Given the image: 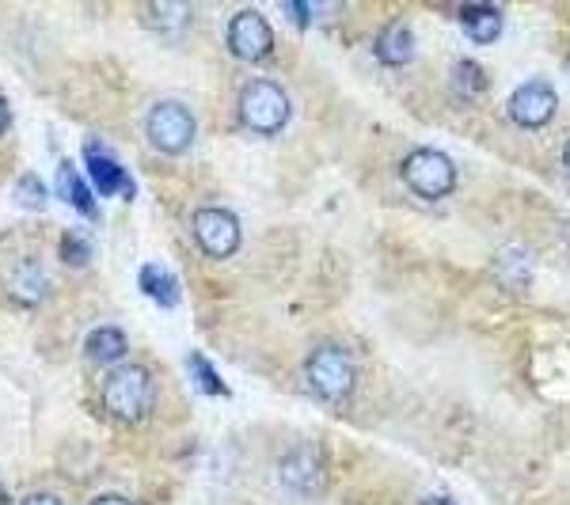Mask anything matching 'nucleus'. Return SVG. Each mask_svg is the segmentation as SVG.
Listing matches in <instances>:
<instances>
[{"mask_svg": "<svg viewBox=\"0 0 570 505\" xmlns=\"http://www.w3.org/2000/svg\"><path fill=\"white\" fill-rule=\"evenodd\" d=\"M449 88H453V96L461 99V103H475L487 91V72L475 66V61L461 58L453 66V72H449Z\"/></svg>", "mask_w": 570, "mask_h": 505, "instance_id": "nucleus-18", "label": "nucleus"}, {"mask_svg": "<svg viewBox=\"0 0 570 505\" xmlns=\"http://www.w3.org/2000/svg\"><path fill=\"white\" fill-rule=\"evenodd\" d=\"M419 505H456L453 498H441V494H430V498H422Z\"/></svg>", "mask_w": 570, "mask_h": 505, "instance_id": "nucleus-27", "label": "nucleus"}, {"mask_svg": "<svg viewBox=\"0 0 570 505\" xmlns=\"http://www.w3.org/2000/svg\"><path fill=\"white\" fill-rule=\"evenodd\" d=\"M563 168L570 171V141H567V149H563Z\"/></svg>", "mask_w": 570, "mask_h": 505, "instance_id": "nucleus-28", "label": "nucleus"}, {"mask_svg": "<svg viewBox=\"0 0 570 505\" xmlns=\"http://www.w3.org/2000/svg\"><path fill=\"white\" fill-rule=\"evenodd\" d=\"M373 53L381 66H392V69L411 66V58H415V34H411L407 23H389L381 34H376Z\"/></svg>", "mask_w": 570, "mask_h": 505, "instance_id": "nucleus-13", "label": "nucleus"}, {"mask_svg": "<svg viewBox=\"0 0 570 505\" xmlns=\"http://www.w3.org/2000/svg\"><path fill=\"white\" fill-rule=\"evenodd\" d=\"M145 133H149L153 149L179 156L195 145L198 118H195V110L187 103H179V99H160V103H153L149 115H145Z\"/></svg>", "mask_w": 570, "mask_h": 505, "instance_id": "nucleus-4", "label": "nucleus"}, {"mask_svg": "<svg viewBox=\"0 0 570 505\" xmlns=\"http://www.w3.org/2000/svg\"><path fill=\"white\" fill-rule=\"evenodd\" d=\"M16 198L31 209H42L46 198H50V190H46V182L35 176V171H27V176H20V182H16Z\"/></svg>", "mask_w": 570, "mask_h": 505, "instance_id": "nucleus-22", "label": "nucleus"}, {"mask_svg": "<svg viewBox=\"0 0 570 505\" xmlns=\"http://www.w3.org/2000/svg\"><path fill=\"white\" fill-rule=\"evenodd\" d=\"M190 20H195V8L187 0H156V4L145 8V23L156 34H164V39H179L190 27Z\"/></svg>", "mask_w": 570, "mask_h": 505, "instance_id": "nucleus-15", "label": "nucleus"}, {"mask_svg": "<svg viewBox=\"0 0 570 505\" xmlns=\"http://www.w3.org/2000/svg\"><path fill=\"white\" fill-rule=\"evenodd\" d=\"M305 380L308 388L316 392L320 399H346L357 384V365H354V354L338 343H324L316 346L308 357H305Z\"/></svg>", "mask_w": 570, "mask_h": 505, "instance_id": "nucleus-2", "label": "nucleus"}, {"mask_svg": "<svg viewBox=\"0 0 570 505\" xmlns=\"http://www.w3.org/2000/svg\"><path fill=\"white\" fill-rule=\"evenodd\" d=\"M4 289H8V297H12L16 305L35 308V305H42L46 293H50V274H46V266L39 259H23V263L12 266Z\"/></svg>", "mask_w": 570, "mask_h": 505, "instance_id": "nucleus-11", "label": "nucleus"}, {"mask_svg": "<svg viewBox=\"0 0 570 505\" xmlns=\"http://www.w3.org/2000/svg\"><path fill=\"white\" fill-rule=\"evenodd\" d=\"M187 369L190 376H195V384L206 396H217V399H225L228 396V384L220 380L217 369H214V362H209L206 354H187Z\"/></svg>", "mask_w": 570, "mask_h": 505, "instance_id": "nucleus-19", "label": "nucleus"}, {"mask_svg": "<svg viewBox=\"0 0 570 505\" xmlns=\"http://www.w3.org/2000/svg\"><path fill=\"white\" fill-rule=\"evenodd\" d=\"M91 505H134V502L126 498V494H96Z\"/></svg>", "mask_w": 570, "mask_h": 505, "instance_id": "nucleus-25", "label": "nucleus"}, {"mask_svg": "<svg viewBox=\"0 0 570 505\" xmlns=\"http://www.w3.org/2000/svg\"><path fill=\"white\" fill-rule=\"evenodd\" d=\"M400 176L419 198H426V201H441L445 195H453V190H456L453 160H449L445 152H438V149L407 152V156H403V164H400Z\"/></svg>", "mask_w": 570, "mask_h": 505, "instance_id": "nucleus-5", "label": "nucleus"}, {"mask_svg": "<svg viewBox=\"0 0 570 505\" xmlns=\"http://www.w3.org/2000/svg\"><path fill=\"white\" fill-rule=\"evenodd\" d=\"M53 190H58V198H66L77 214H85L96 220L99 217V206H96V195H91V187L85 182V176L77 171V164L72 160H61L58 164V182H53Z\"/></svg>", "mask_w": 570, "mask_h": 505, "instance_id": "nucleus-16", "label": "nucleus"}, {"mask_svg": "<svg viewBox=\"0 0 570 505\" xmlns=\"http://www.w3.org/2000/svg\"><path fill=\"white\" fill-rule=\"evenodd\" d=\"M278 475H282V486H289L293 494H316L327 479L324 448L312 445V440H305V445H293L289 453L282 456Z\"/></svg>", "mask_w": 570, "mask_h": 505, "instance_id": "nucleus-8", "label": "nucleus"}, {"mask_svg": "<svg viewBox=\"0 0 570 505\" xmlns=\"http://www.w3.org/2000/svg\"><path fill=\"white\" fill-rule=\"evenodd\" d=\"M130 354V338H126L122 327L104 324L96 330H88L85 338V357L91 365H122V357Z\"/></svg>", "mask_w": 570, "mask_h": 505, "instance_id": "nucleus-12", "label": "nucleus"}, {"mask_svg": "<svg viewBox=\"0 0 570 505\" xmlns=\"http://www.w3.org/2000/svg\"><path fill=\"white\" fill-rule=\"evenodd\" d=\"M23 505H66L58 498V494H50V491H35V494H27Z\"/></svg>", "mask_w": 570, "mask_h": 505, "instance_id": "nucleus-24", "label": "nucleus"}, {"mask_svg": "<svg viewBox=\"0 0 570 505\" xmlns=\"http://www.w3.org/2000/svg\"><path fill=\"white\" fill-rule=\"evenodd\" d=\"M461 27L472 42H494L502 34V12L494 4H464L461 8Z\"/></svg>", "mask_w": 570, "mask_h": 505, "instance_id": "nucleus-17", "label": "nucleus"}, {"mask_svg": "<svg viewBox=\"0 0 570 505\" xmlns=\"http://www.w3.org/2000/svg\"><path fill=\"white\" fill-rule=\"evenodd\" d=\"M505 110H510V122H518L521 130H544L559 110V96L548 80H525L510 96V107Z\"/></svg>", "mask_w": 570, "mask_h": 505, "instance_id": "nucleus-9", "label": "nucleus"}, {"mask_svg": "<svg viewBox=\"0 0 570 505\" xmlns=\"http://www.w3.org/2000/svg\"><path fill=\"white\" fill-rule=\"evenodd\" d=\"M8 122H12V107H8V99L0 96V133L8 130Z\"/></svg>", "mask_w": 570, "mask_h": 505, "instance_id": "nucleus-26", "label": "nucleus"}, {"mask_svg": "<svg viewBox=\"0 0 570 505\" xmlns=\"http://www.w3.org/2000/svg\"><path fill=\"white\" fill-rule=\"evenodd\" d=\"M85 171H88V182H96L99 195H122V198H134V179L122 164L115 160V152L104 149V145L91 137L85 141Z\"/></svg>", "mask_w": 570, "mask_h": 505, "instance_id": "nucleus-10", "label": "nucleus"}, {"mask_svg": "<svg viewBox=\"0 0 570 505\" xmlns=\"http://www.w3.org/2000/svg\"><path fill=\"white\" fill-rule=\"evenodd\" d=\"M190 232H195V244L209 259H228V255L240 251V217L225 206H202L195 220H190Z\"/></svg>", "mask_w": 570, "mask_h": 505, "instance_id": "nucleus-6", "label": "nucleus"}, {"mask_svg": "<svg viewBox=\"0 0 570 505\" xmlns=\"http://www.w3.org/2000/svg\"><path fill=\"white\" fill-rule=\"evenodd\" d=\"M137 286H141L145 297H149L153 305H160V308H176L179 297H183L179 278L164 263H145L141 270H137Z\"/></svg>", "mask_w": 570, "mask_h": 505, "instance_id": "nucleus-14", "label": "nucleus"}, {"mask_svg": "<svg viewBox=\"0 0 570 505\" xmlns=\"http://www.w3.org/2000/svg\"><path fill=\"white\" fill-rule=\"evenodd\" d=\"M225 42L240 61L259 66V61L271 58V50H274V27L266 23V16L259 8H240V12L228 20Z\"/></svg>", "mask_w": 570, "mask_h": 505, "instance_id": "nucleus-7", "label": "nucleus"}, {"mask_svg": "<svg viewBox=\"0 0 570 505\" xmlns=\"http://www.w3.org/2000/svg\"><path fill=\"white\" fill-rule=\"evenodd\" d=\"M236 110H240L244 130H252L259 137L282 133L293 118V103H289V96H285V88L278 80H266V77L247 80L240 88V99H236Z\"/></svg>", "mask_w": 570, "mask_h": 505, "instance_id": "nucleus-1", "label": "nucleus"}, {"mask_svg": "<svg viewBox=\"0 0 570 505\" xmlns=\"http://www.w3.org/2000/svg\"><path fill=\"white\" fill-rule=\"evenodd\" d=\"M529 274H532V266H529V255H525V251H518V247L502 251V259H499V278H502V286L525 289V286H529Z\"/></svg>", "mask_w": 570, "mask_h": 505, "instance_id": "nucleus-20", "label": "nucleus"}, {"mask_svg": "<svg viewBox=\"0 0 570 505\" xmlns=\"http://www.w3.org/2000/svg\"><path fill=\"white\" fill-rule=\"evenodd\" d=\"M61 263L69 266H85L91 259V240L85 232H77V228H69V232H61Z\"/></svg>", "mask_w": 570, "mask_h": 505, "instance_id": "nucleus-21", "label": "nucleus"}, {"mask_svg": "<svg viewBox=\"0 0 570 505\" xmlns=\"http://www.w3.org/2000/svg\"><path fill=\"white\" fill-rule=\"evenodd\" d=\"M285 16H289V20L297 23V31H305L308 20H312V8H308V4H301V0H297V4L289 0V4H285Z\"/></svg>", "mask_w": 570, "mask_h": 505, "instance_id": "nucleus-23", "label": "nucleus"}, {"mask_svg": "<svg viewBox=\"0 0 570 505\" xmlns=\"http://www.w3.org/2000/svg\"><path fill=\"white\" fill-rule=\"evenodd\" d=\"M104 403H107L110 415H115L118 422H126V426L141 422L145 415H149V407H153V376H149V369H145V365H137V362H122L115 373L107 376Z\"/></svg>", "mask_w": 570, "mask_h": 505, "instance_id": "nucleus-3", "label": "nucleus"}, {"mask_svg": "<svg viewBox=\"0 0 570 505\" xmlns=\"http://www.w3.org/2000/svg\"><path fill=\"white\" fill-rule=\"evenodd\" d=\"M0 505H8V491H4V483H0Z\"/></svg>", "mask_w": 570, "mask_h": 505, "instance_id": "nucleus-29", "label": "nucleus"}]
</instances>
